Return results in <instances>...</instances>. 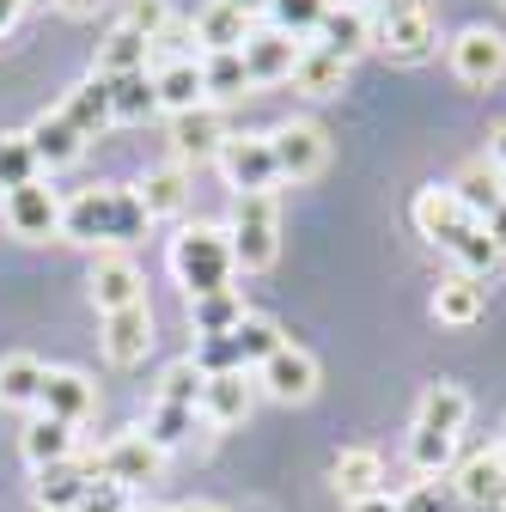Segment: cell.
Wrapping results in <instances>:
<instances>
[{
  "instance_id": "7a4b0ae2",
  "label": "cell",
  "mask_w": 506,
  "mask_h": 512,
  "mask_svg": "<svg viewBox=\"0 0 506 512\" xmlns=\"http://www.w3.org/2000/svg\"><path fill=\"white\" fill-rule=\"evenodd\" d=\"M147 208L135 189H116V183H92L80 196H68L61 208V238L68 244H92V250H116V244H135L147 232Z\"/></svg>"
},
{
  "instance_id": "11a10c76",
  "label": "cell",
  "mask_w": 506,
  "mask_h": 512,
  "mask_svg": "<svg viewBox=\"0 0 506 512\" xmlns=\"http://www.w3.org/2000/svg\"><path fill=\"white\" fill-rule=\"evenodd\" d=\"M135 512H171V506H135Z\"/></svg>"
},
{
  "instance_id": "8d00e7d4",
  "label": "cell",
  "mask_w": 506,
  "mask_h": 512,
  "mask_svg": "<svg viewBox=\"0 0 506 512\" xmlns=\"http://www.w3.org/2000/svg\"><path fill=\"white\" fill-rule=\"evenodd\" d=\"M37 177H43V165L25 141V128H0V196H13V189H25Z\"/></svg>"
},
{
  "instance_id": "60d3db41",
  "label": "cell",
  "mask_w": 506,
  "mask_h": 512,
  "mask_svg": "<svg viewBox=\"0 0 506 512\" xmlns=\"http://www.w3.org/2000/svg\"><path fill=\"white\" fill-rule=\"evenodd\" d=\"M202 384H208V372H202L196 354H189V360H171L153 403H183V409H196V403H202Z\"/></svg>"
},
{
  "instance_id": "4316f807",
  "label": "cell",
  "mask_w": 506,
  "mask_h": 512,
  "mask_svg": "<svg viewBox=\"0 0 506 512\" xmlns=\"http://www.w3.org/2000/svg\"><path fill=\"white\" fill-rule=\"evenodd\" d=\"M464 421H470V391L464 384H427L421 391V403H415V427H427V433H464Z\"/></svg>"
},
{
  "instance_id": "f546056e",
  "label": "cell",
  "mask_w": 506,
  "mask_h": 512,
  "mask_svg": "<svg viewBox=\"0 0 506 512\" xmlns=\"http://www.w3.org/2000/svg\"><path fill=\"white\" fill-rule=\"evenodd\" d=\"M250 25L238 7H226V0H208V7L196 13V43H202V55H226V49H244L250 43Z\"/></svg>"
},
{
  "instance_id": "7dc6e473",
  "label": "cell",
  "mask_w": 506,
  "mask_h": 512,
  "mask_svg": "<svg viewBox=\"0 0 506 512\" xmlns=\"http://www.w3.org/2000/svg\"><path fill=\"white\" fill-rule=\"evenodd\" d=\"M488 165L506 177V122H494V135H488Z\"/></svg>"
},
{
  "instance_id": "816d5d0a",
  "label": "cell",
  "mask_w": 506,
  "mask_h": 512,
  "mask_svg": "<svg viewBox=\"0 0 506 512\" xmlns=\"http://www.w3.org/2000/svg\"><path fill=\"white\" fill-rule=\"evenodd\" d=\"M19 13H25V0H0V37L19 25Z\"/></svg>"
},
{
  "instance_id": "ab89813d",
  "label": "cell",
  "mask_w": 506,
  "mask_h": 512,
  "mask_svg": "<svg viewBox=\"0 0 506 512\" xmlns=\"http://www.w3.org/2000/svg\"><path fill=\"white\" fill-rule=\"evenodd\" d=\"M110 110H116V122H147L159 110L153 74H122V80H110Z\"/></svg>"
},
{
  "instance_id": "1f68e13d",
  "label": "cell",
  "mask_w": 506,
  "mask_h": 512,
  "mask_svg": "<svg viewBox=\"0 0 506 512\" xmlns=\"http://www.w3.org/2000/svg\"><path fill=\"white\" fill-rule=\"evenodd\" d=\"M244 299H238V287H226V293H208V299H189V330H196L202 342H220V336H232L238 324H244Z\"/></svg>"
},
{
  "instance_id": "7402d4cb",
  "label": "cell",
  "mask_w": 506,
  "mask_h": 512,
  "mask_svg": "<svg viewBox=\"0 0 506 512\" xmlns=\"http://www.w3.org/2000/svg\"><path fill=\"white\" fill-rule=\"evenodd\" d=\"M318 49H330V55H342V61H354L360 49H372V13L360 7V0H330V13H324V25H318V37H311Z\"/></svg>"
},
{
  "instance_id": "5b68a950",
  "label": "cell",
  "mask_w": 506,
  "mask_h": 512,
  "mask_svg": "<svg viewBox=\"0 0 506 512\" xmlns=\"http://www.w3.org/2000/svg\"><path fill=\"white\" fill-rule=\"evenodd\" d=\"M250 378H257V397H269V403H311V397H318L324 366H318V354H311V348L281 342Z\"/></svg>"
},
{
  "instance_id": "836d02e7",
  "label": "cell",
  "mask_w": 506,
  "mask_h": 512,
  "mask_svg": "<svg viewBox=\"0 0 506 512\" xmlns=\"http://www.w3.org/2000/svg\"><path fill=\"white\" fill-rule=\"evenodd\" d=\"M409 470L421 482H439L458 470V439L452 433H427V427H409Z\"/></svg>"
},
{
  "instance_id": "d4e9b609",
  "label": "cell",
  "mask_w": 506,
  "mask_h": 512,
  "mask_svg": "<svg viewBox=\"0 0 506 512\" xmlns=\"http://www.w3.org/2000/svg\"><path fill=\"white\" fill-rule=\"evenodd\" d=\"M153 98H159L165 116H183V110L208 104V92H202V55H183V61L153 68Z\"/></svg>"
},
{
  "instance_id": "4dcf8cb0",
  "label": "cell",
  "mask_w": 506,
  "mask_h": 512,
  "mask_svg": "<svg viewBox=\"0 0 506 512\" xmlns=\"http://www.w3.org/2000/svg\"><path fill=\"white\" fill-rule=\"evenodd\" d=\"M135 196H141L147 220H177L189 208V171L183 165H159V171H147L135 183Z\"/></svg>"
},
{
  "instance_id": "d590c367",
  "label": "cell",
  "mask_w": 506,
  "mask_h": 512,
  "mask_svg": "<svg viewBox=\"0 0 506 512\" xmlns=\"http://www.w3.org/2000/svg\"><path fill=\"white\" fill-rule=\"evenodd\" d=\"M86 482H92V464H86V470H80V464L37 470V506H43V512H74L80 494H86Z\"/></svg>"
},
{
  "instance_id": "ac0fdd59",
  "label": "cell",
  "mask_w": 506,
  "mask_h": 512,
  "mask_svg": "<svg viewBox=\"0 0 506 512\" xmlns=\"http://www.w3.org/2000/svg\"><path fill=\"white\" fill-rule=\"evenodd\" d=\"M299 49H305V43H293V37H287V31H275V25L250 31V43L238 49V55H244V74H250V86H281V80H293V61H299Z\"/></svg>"
},
{
  "instance_id": "9c48e42d",
  "label": "cell",
  "mask_w": 506,
  "mask_h": 512,
  "mask_svg": "<svg viewBox=\"0 0 506 512\" xmlns=\"http://www.w3.org/2000/svg\"><path fill=\"white\" fill-rule=\"evenodd\" d=\"M269 147H275V171H281V183H311V177L330 165V135H324L318 122H305V116L269 128Z\"/></svg>"
},
{
  "instance_id": "db71d44e",
  "label": "cell",
  "mask_w": 506,
  "mask_h": 512,
  "mask_svg": "<svg viewBox=\"0 0 506 512\" xmlns=\"http://www.w3.org/2000/svg\"><path fill=\"white\" fill-rule=\"evenodd\" d=\"M171 512H226V506H214V500H189V506H171Z\"/></svg>"
},
{
  "instance_id": "681fc988",
  "label": "cell",
  "mask_w": 506,
  "mask_h": 512,
  "mask_svg": "<svg viewBox=\"0 0 506 512\" xmlns=\"http://www.w3.org/2000/svg\"><path fill=\"white\" fill-rule=\"evenodd\" d=\"M348 512H397V500H391V494H366V500H354Z\"/></svg>"
},
{
  "instance_id": "d6a6232c",
  "label": "cell",
  "mask_w": 506,
  "mask_h": 512,
  "mask_svg": "<svg viewBox=\"0 0 506 512\" xmlns=\"http://www.w3.org/2000/svg\"><path fill=\"white\" fill-rule=\"evenodd\" d=\"M43 372L49 366L37 354H7V360H0V409H37Z\"/></svg>"
},
{
  "instance_id": "f6af8a7d",
  "label": "cell",
  "mask_w": 506,
  "mask_h": 512,
  "mask_svg": "<svg viewBox=\"0 0 506 512\" xmlns=\"http://www.w3.org/2000/svg\"><path fill=\"white\" fill-rule=\"evenodd\" d=\"M116 25H129V31H141L147 43L171 25V7H165V0H129V7H122V19Z\"/></svg>"
},
{
  "instance_id": "bcb514c9",
  "label": "cell",
  "mask_w": 506,
  "mask_h": 512,
  "mask_svg": "<svg viewBox=\"0 0 506 512\" xmlns=\"http://www.w3.org/2000/svg\"><path fill=\"white\" fill-rule=\"evenodd\" d=\"M110 7V0H55V13H68V19H98Z\"/></svg>"
},
{
  "instance_id": "6da1fadb",
  "label": "cell",
  "mask_w": 506,
  "mask_h": 512,
  "mask_svg": "<svg viewBox=\"0 0 506 512\" xmlns=\"http://www.w3.org/2000/svg\"><path fill=\"white\" fill-rule=\"evenodd\" d=\"M409 220H415V232H421L427 244L446 250L464 275H476V281H494V275H500L506 250H500V244L488 238V226H482L458 196H452V183H427V189H415Z\"/></svg>"
},
{
  "instance_id": "83f0119b",
  "label": "cell",
  "mask_w": 506,
  "mask_h": 512,
  "mask_svg": "<svg viewBox=\"0 0 506 512\" xmlns=\"http://www.w3.org/2000/svg\"><path fill=\"white\" fill-rule=\"evenodd\" d=\"M147 61H153V43L129 25H110V37L98 43V61H92V74L98 80H122V74H147Z\"/></svg>"
},
{
  "instance_id": "52a82bcc",
  "label": "cell",
  "mask_w": 506,
  "mask_h": 512,
  "mask_svg": "<svg viewBox=\"0 0 506 512\" xmlns=\"http://www.w3.org/2000/svg\"><path fill=\"white\" fill-rule=\"evenodd\" d=\"M214 165H220L226 189H238V196H269V189L281 183L269 135H226L220 153H214Z\"/></svg>"
},
{
  "instance_id": "4fadbf2b",
  "label": "cell",
  "mask_w": 506,
  "mask_h": 512,
  "mask_svg": "<svg viewBox=\"0 0 506 512\" xmlns=\"http://www.w3.org/2000/svg\"><path fill=\"white\" fill-rule=\"evenodd\" d=\"M159 464H165V452L135 427V433H116L104 452L92 458V476H110V482H122V488H135V482H153Z\"/></svg>"
},
{
  "instance_id": "2e32d148",
  "label": "cell",
  "mask_w": 506,
  "mask_h": 512,
  "mask_svg": "<svg viewBox=\"0 0 506 512\" xmlns=\"http://www.w3.org/2000/svg\"><path fill=\"white\" fill-rule=\"evenodd\" d=\"M220 141H226V122H220L214 104H196V110L171 116V165H183V171L202 165V159L220 153Z\"/></svg>"
},
{
  "instance_id": "b9f144b4",
  "label": "cell",
  "mask_w": 506,
  "mask_h": 512,
  "mask_svg": "<svg viewBox=\"0 0 506 512\" xmlns=\"http://www.w3.org/2000/svg\"><path fill=\"white\" fill-rule=\"evenodd\" d=\"M141 433L159 445V452H171V445H183L189 433H196V409H183V403H153Z\"/></svg>"
},
{
  "instance_id": "e575fe53",
  "label": "cell",
  "mask_w": 506,
  "mask_h": 512,
  "mask_svg": "<svg viewBox=\"0 0 506 512\" xmlns=\"http://www.w3.org/2000/svg\"><path fill=\"white\" fill-rule=\"evenodd\" d=\"M452 196H458L476 220H488V214L506 202V177H500L488 159H482V165H464V171H458V183H452Z\"/></svg>"
},
{
  "instance_id": "5bb4252c",
  "label": "cell",
  "mask_w": 506,
  "mask_h": 512,
  "mask_svg": "<svg viewBox=\"0 0 506 512\" xmlns=\"http://www.w3.org/2000/svg\"><path fill=\"white\" fill-rule=\"evenodd\" d=\"M92 409H98V384H92L86 372H74V366H49V372H43V397H37V415L80 427V421H92Z\"/></svg>"
},
{
  "instance_id": "f1b7e54d",
  "label": "cell",
  "mask_w": 506,
  "mask_h": 512,
  "mask_svg": "<svg viewBox=\"0 0 506 512\" xmlns=\"http://www.w3.org/2000/svg\"><path fill=\"white\" fill-rule=\"evenodd\" d=\"M342 86H348V61L330 55V49H318V43H305L299 61H293V92H305V98H336Z\"/></svg>"
},
{
  "instance_id": "7bdbcfd3",
  "label": "cell",
  "mask_w": 506,
  "mask_h": 512,
  "mask_svg": "<svg viewBox=\"0 0 506 512\" xmlns=\"http://www.w3.org/2000/svg\"><path fill=\"white\" fill-rule=\"evenodd\" d=\"M397 512H464V500L452 494L446 476H439V482H415V488L397 500Z\"/></svg>"
},
{
  "instance_id": "7c38bea8",
  "label": "cell",
  "mask_w": 506,
  "mask_h": 512,
  "mask_svg": "<svg viewBox=\"0 0 506 512\" xmlns=\"http://www.w3.org/2000/svg\"><path fill=\"white\" fill-rule=\"evenodd\" d=\"M452 74H458L464 86L488 92V86L506 74V37H500L494 25H470V31H458V37H452Z\"/></svg>"
},
{
  "instance_id": "f907efd6",
  "label": "cell",
  "mask_w": 506,
  "mask_h": 512,
  "mask_svg": "<svg viewBox=\"0 0 506 512\" xmlns=\"http://www.w3.org/2000/svg\"><path fill=\"white\" fill-rule=\"evenodd\" d=\"M482 226H488V238H494V244H500V250H506V202H500V208H494V214H488V220H482Z\"/></svg>"
},
{
  "instance_id": "277c9868",
  "label": "cell",
  "mask_w": 506,
  "mask_h": 512,
  "mask_svg": "<svg viewBox=\"0 0 506 512\" xmlns=\"http://www.w3.org/2000/svg\"><path fill=\"white\" fill-rule=\"evenodd\" d=\"M226 244H232L238 275H263V269H275V256H281V214H275V189H269V196H238V202H232Z\"/></svg>"
},
{
  "instance_id": "8fae6325",
  "label": "cell",
  "mask_w": 506,
  "mask_h": 512,
  "mask_svg": "<svg viewBox=\"0 0 506 512\" xmlns=\"http://www.w3.org/2000/svg\"><path fill=\"white\" fill-rule=\"evenodd\" d=\"M86 293H92L98 317L129 311V305H147V281H141V269H135V256H122V250H98V256H92Z\"/></svg>"
},
{
  "instance_id": "3957f363",
  "label": "cell",
  "mask_w": 506,
  "mask_h": 512,
  "mask_svg": "<svg viewBox=\"0 0 506 512\" xmlns=\"http://www.w3.org/2000/svg\"><path fill=\"white\" fill-rule=\"evenodd\" d=\"M171 275L189 299H208V293H226L238 263H232V244H226V226H183L171 238Z\"/></svg>"
},
{
  "instance_id": "c3c4849f",
  "label": "cell",
  "mask_w": 506,
  "mask_h": 512,
  "mask_svg": "<svg viewBox=\"0 0 506 512\" xmlns=\"http://www.w3.org/2000/svg\"><path fill=\"white\" fill-rule=\"evenodd\" d=\"M226 7H238L250 25H257V19H269V7H275V0H226Z\"/></svg>"
},
{
  "instance_id": "603a6c76",
  "label": "cell",
  "mask_w": 506,
  "mask_h": 512,
  "mask_svg": "<svg viewBox=\"0 0 506 512\" xmlns=\"http://www.w3.org/2000/svg\"><path fill=\"white\" fill-rule=\"evenodd\" d=\"M61 122L74 128L80 141H98L104 128L116 122V110H110V80H98V74H86L68 98H61Z\"/></svg>"
},
{
  "instance_id": "44dd1931",
  "label": "cell",
  "mask_w": 506,
  "mask_h": 512,
  "mask_svg": "<svg viewBox=\"0 0 506 512\" xmlns=\"http://www.w3.org/2000/svg\"><path fill=\"white\" fill-rule=\"evenodd\" d=\"M330 488L354 506L366 494H385V458L372 452V445H342L336 464H330Z\"/></svg>"
},
{
  "instance_id": "ba28073f",
  "label": "cell",
  "mask_w": 506,
  "mask_h": 512,
  "mask_svg": "<svg viewBox=\"0 0 506 512\" xmlns=\"http://www.w3.org/2000/svg\"><path fill=\"white\" fill-rule=\"evenodd\" d=\"M439 43V25L427 13V0H409V7H391L372 19V49H385L391 61H427Z\"/></svg>"
},
{
  "instance_id": "74e56055",
  "label": "cell",
  "mask_w": 506,
  "mask_h": 512,
  "mask_svg": "<svg viewBox=\"0 0 506 512\" xmlns=\"http://www.w3.org/2000/svg\"><path fill=\"white\" fill-rule=\"evenodd\" d=\"M202 92H208V104H232V98L250 92V74H244V55L238 49L202 55Z\"/></svg>"
},
{
  "instance_id": "30bf717a",
  "label": "cell",
  "mask_w": 506,
  "mask_h": 512,
  "mask_svg": "<svg viewBox=\"0 0 506 512\" xmlns=\"http://www.w3.org/2000/svg\"><path fill=\"white\" fill-rule=\"evenodd\" d=\"M61 202L55 189L37 177V183H25V189H13V196H0V220L13 226V238H25V244H49V238H61Z\"/></svg>"
},
{
  "instance_id": "8992f818",
  "label": "cell",
  "mask_w": 506,
  "mask_h": 512,
  "mask_svg": "<svg viewBox=\"0 0 506 512\" xmlns=\"http://www.w3.org/2000/svg\"><path fill=\"white\" fill-rule=\"evenodd\" d=\"M281 342H287V336L269 324V317H257V311H250V317H244V324H238L232 336H220V342H202V354H196V360H202V372H257V366H263V360H269Z\"/></svg>"
},
{
  "instance_id": "ffe728a7",
  "label": "cell",
  "mask_w": 506,
  "mask_h": 512,
  "mask_svg": "<svg viewBox=\"0 0 506 512\" xmlns=\"http://www.w3.org/2000/svg\"><path fill=\"white\" fill-rule=\"evenodd\" d=\"M482 305H488V281H476V275L452 269L446 281L433 287V324H446V330H470L476 317H482Z\"/></svg>"
},
{
  "instance_id": "9a60e30c",
  "label": "cell",
  "mask_w": 506,
  "mask_h": 512,
  "mask_svg": "<svg viewBox=\"0 0 506 512\" xmlns=\"http://www.w3.org/2000/svg\"><path fill=\"white\" fill-rule=\"evenodd\" d=\"M446 482L464 500V512H500V500H506V452H476Z\"/></svg>"
},
{
  "instance_id": "ee69618b",
  "label": "cell",
  "mask_w": 506,
  "mask_h": 512,
  "mask_svg": "<svg viewBox=\"0 0 506 512\" xmlns=\"http://www.w3.org/2000/svg\"><path fill=\"white\" fill-rule=\"evenodd\" d=\"M74 512H135V494L122 488V482H110V476H92Z\"/></svg>"
},
{
  "instance_id": "cb8c5ba5",
  "label": "cell",
  "mask_w": 506,
  "mask_h": 512,
  "mask_svg": "<svg viewBox=\"0 0 506 512\" xmlns=\"http://www.w3.org/2000/svg\"><path fill=\"white\" fill-rule=\"evenodd\" d=\"M25 141H31V153H37V165H43V171H68V165H80V153H86V141L74 135L68 122H61V110L31 116Z\"/></svg>"
},
{
  "instance_id": "f35d334b",
  "label": "cell",
  "mask_w": 506,
  "mask_h": 512,
  "mask_svg": "<svg viewBox=\"0 0 506 512\" xmlns=\"http://www.w3.org/2000/svg\"><path fill=\"white\" fill-rule=\"evenodd\" d=\"M324 13H330V0H275L269 25L287 31L293 43H311V37H318V25H324Z\"/></svg>"
},
{
  "instance_id": "e0dca14e",
  "label": "cell",
  "mask_w": 506,
  "mask_h": 512,
  "mask_svg": "<svg viewBox=\"0 0 506 512\" xmlns=\"http://www.w3.org/2000/svg\"><path fill=\"white\" fill-rule=\"evenodd\" d=\"M250 409H257V378L250 372H208L202 403H196V415L208 427H238Z\"/></svg>"
},
{
  "instance_id": "d6986e66",
  "label": "cell",
  "mask_w": 506,
  "mask_h": 512,
  "mask_svg": "<svg viewBox=\"0 0 506 512\" xmlns=\"http://www.w3.org/2000/svg\"><path fill=\"white\" fill-rule=\"evenodd\" d=\"M98 342H104V360H110V366H141V360H147V348H153V311H147V305L110 311Z\"/></svg>"
},
{
  "instance_id": "484cf974",
  "label": "cell",
  "mask_w": 506,
  "mask_h": 512,
  "mask_svg": "<svg viewBox=\"0 0 506 512\" xmlns=\"http://www.w3.org/2000/svg\"><path fill=\"white\" fill-rule=\"evenodd\" d=\"M74 427L68 421H49V415H31L25 421V439H19V452L31 470H55V464H74Z\"/></svg>"
},
{
  "instance_id": "f5cc1de1",
  "label": "cell",
  "mask_w": 506,
  "mask_h": 512,
  "mask_svg": "<svg viewBox=\"0 0 506 512\" xmlns=\"http://www.w3.org/2000/svg\"><path fill=\"white\" fill-rule=\"evenodd\" d=\"M360 7H366V13L378 19V13H391V7H409V0H360Z\"/></svg>"
}]
</instances>
